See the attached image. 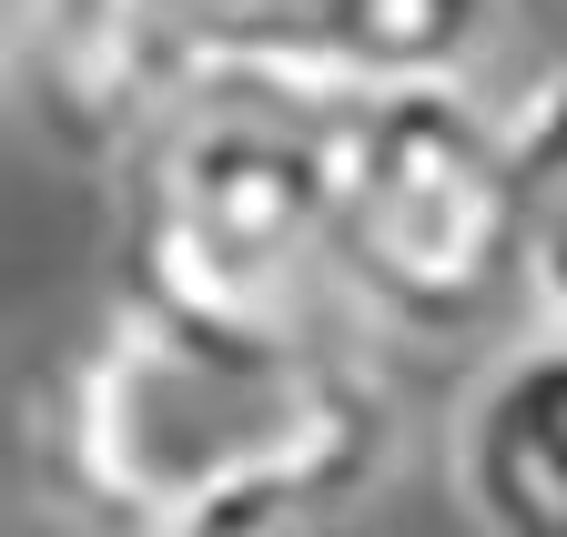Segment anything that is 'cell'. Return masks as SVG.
Wrapping results in <instances>:
<instances>
[{
	"mask_svg": "<svg viewBox=\"0 0 567 537\" xmlns=\"http://www.w3.org/2000/svg\"><path fill=\"white\" fill-rule=\"evenodd\" d=\"M456 487L507 537H567V324L476 375L456 416Z\"/></svg>",
	"mask_w": 567,
	"mask_h": 537,
	"instance_id": "5b68a950",
	"label": "cell"
},
{
	"mask_svg": "<svg viewBox=\"0 0 567 537\" xmlns=\"http://www.w3.org/2000/svg\"><path fill=\"white\" fill-rule=\"evenodd\" d=\"M122 275L234 324H365L344 295L334 82L224 72L122 153Z\"/></svg>",
	"mask_w": 567,
	"mask_h": 537,
	"instance_id": "7a4b0ae2",
	"label": "cell"
},
{
	"mask_svg": "<svg viewBox=\"0 0 567 537\" xmlns=\"http://www.w3.org/2000/svg\"><path fill=\"white\" fill-rule=\"evenodd\" d=\"M496 0H324V82H466Z\"/></svg>",
	"mask_w": 567,
	"mask_h": 537,
	"instance_id": "8992f818",
	"label": "cell"
},
{
	"mask_svg": "<svg viewBox=\"0 0 567 537\" xmlns=\"http://www.w3.org/2000/svg\"><path fill=\"white\" fill-rule=\"evenodd\" d=\"M395 395L344 324H234L112 285L41 385V466L112 537L315 527L385 487Z\"/></svg>",
	"mask_w": 567,
	"mask_h": 537,
	"instance_id": "6da1fadb",
	"label": "cell"
},
{
	"mask_svg": "<svg viewBox=\"0 0 567 537\" xmlns=\"http://www.w3.org/2000/svg\"><path fill=\"white\" fill-rule=\"evenodd\" d=\"M507 163H517V254H527V314L567 324V61L507 102Z\"/></svg>",
	"mask_w": 567,
	"mask_h": 537,
	"instance_id": "52a82bcc",
	"label": "cell"
},
{
	"mask_svg": "<svg viewBox=\"0 0 567 537\" xmlns=\"http://www.w3.org/2000/svg\"><path fill=\"white\" fill-rule=\"evenodd\" d=\"M334 214L365 324L476 334L527 304L507 112L466 82H334Z\"/></svg>",
	"mask_w": 567,
	"mask_h": 537,
	"instance_id": "3957f363",
	"label": "cell"
},
{
	"mask_svg": "<svg viewBox=\"0 0 567 537\" xmlns=\"http://www.w3.org/2000/svg\"><path fill=\"white\" fill-rule=\"evenodd\" d=\"M224 72L324 82V0H21V92L82 153H132Z\"/></svg>",
	"mask_w": 567,
	"mask_h": 537,
	"instance_id": "277c9868",
	"label": "cell"
}]
</instances>
